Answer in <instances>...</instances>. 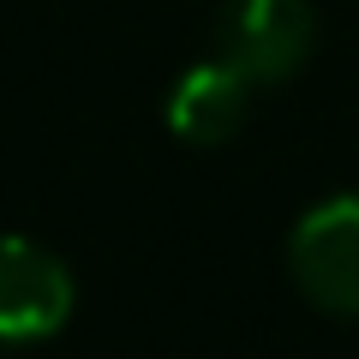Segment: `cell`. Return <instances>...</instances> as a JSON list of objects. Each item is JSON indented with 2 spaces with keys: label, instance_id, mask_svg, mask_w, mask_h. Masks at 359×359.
<instances>
[{
  "label": "cell",
  "instance_id": "obj_1",
  "mask_svg": "<svg viewBox=\"0 0 359 359\" xmlns=\"http://www.w3.org/2000/svg\"><path fill=\"white\" fill-rule=\"evenodd\" d=\"M318 13L311 0H228L216 18V54L233 60L257 90L287 84L311 60Z\"/></svg>",
  "mask_w": 359,
  "mask_h": 359
},
{
  "label": "cell",
  "instance_id": "obj_2",
  "mask_svg": "<svg viewBox=\"0 0 359 359\" xmlns=\"http://www.w3.org/2000/svg\"><path fill=\"white\" fill-rule=\"evenodd\" d=\"M287 269L299 294L330 318H359V198H330L306 210L287 240Z\"/></svg>",
  "mask_w": 359,
  "mask_h": 359
},
{
  "label": "cell",
  "instance_id": "obj_3",
  "mask_svg": "<svg viewBox=\"0 0 359 359\" xmlns=\"http://www.w3.org/2000/svg\"><path fill=\"white\" fill-rule=\"evenodd\" d=\"M72 318V276L36 240L0 233V347L48 341Z\"/></svg>",
  "mask_w": 359,
  "mask_h": 359
},
{
  "label": "cell",
  "instance_id": "obj_4",
  "mask_svg": "<svg viewBox=\"0 0 359 359\" xmlns=\"http://www.w3.org/2000/svg\"><path fill=\"white\" fill-rule=\"evenodd\" d=\"M252 78L233 60L210 54V60L186 66L168 90V132L186 144H228L245 126V108H252Z\"/></svg>",
  "mask_w": 359,
  "mask_h": 359
}]
</instances>
